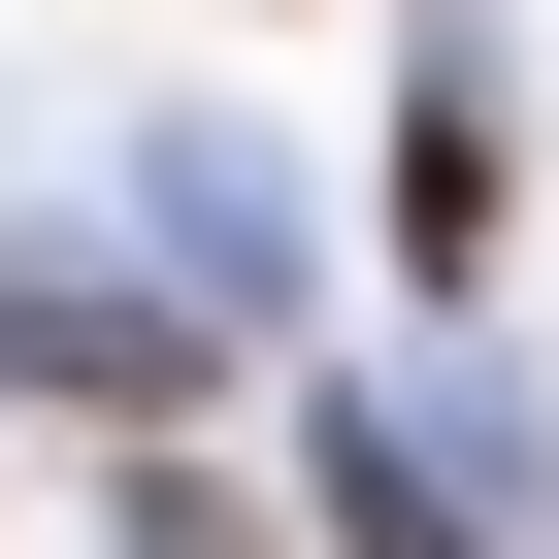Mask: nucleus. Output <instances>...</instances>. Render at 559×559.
<instances>
[{
    "label": "nucleus",
    "mask_w": 559,
    "mask_h": 559,
    "mask_svg": "<svg viewBox=\"0 0 559 559\" xmlns=\"http://www.w3.org/2000/svg\"><path fill=\"white\" fill-rule=\"evenodd\" d=\"M132 559H297V526H263V493H198V461H165V493H132Z\"/></svg>",
    "instance_id": "f257e3e1"
}]
</instances>
